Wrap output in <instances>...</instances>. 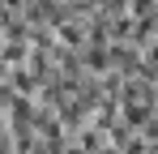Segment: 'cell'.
Wrapping results in <instances>:
<instances>
[{
    "label": "cell",
    "instance_id": "6da1fadb",
    "mask_svg": "<svg viewBox=\"0 0 158 154\" xmlns=\"http://www.w3.org/2000/svg\"><path fill=\"white\" fill-rule=\"evenodd\" d=\"M94 154H120V150H115V146H111V141H107L103 150H94Z\"/></svg>",
    "mask_w": 158,
    "mask_h": 154
}]
</instances>
